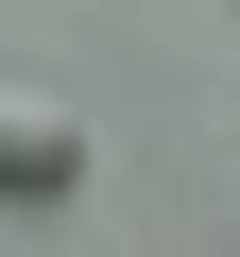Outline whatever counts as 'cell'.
<instances>
[{
	"mask_svg": "<svg viewBox=\"0 0 240 257\" xmlns=\"http://www.w3.org/2000/svg\"><path fill=\"white\" fill-rule=\"evenodd\" d=\"M86 189V120L52 86H0V206H69Z\"/></svg>",
	"mask_w": 240,
	"mask_h": 257,
	"instance_id": "obj_1",
	"label": "cell"
}]
</instances>
